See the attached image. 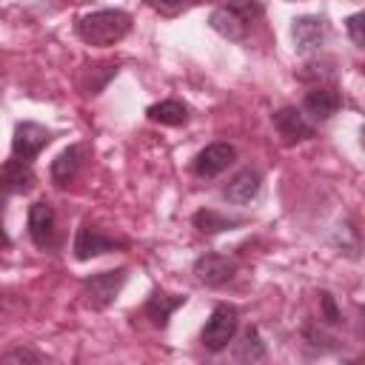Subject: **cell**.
I'll use <instances>...</instances> for the list:
<instances>
[{
    "label": "cell",
    "mask_w": 365,
    "mask_h": 365,
    "mask_svg": "<svg viewBox=\"0 0 365 365\" xmlns=\"http://www.w3.org/2000/svg\"><path fill=\"white\" fill-rule=\"evenodd\" d=\"M131 31V14L123 9H100L77 20V37L88 46H114Z\"/></svg>",
    "instance_id": "1"
},
{
    "label": "cell",
    "mask_w": 365,
    "mask_h": 365,
    "mask_svg": "<svg viewBox=\"0 0 365 365\" xmlns=\"http://www.w3.org/2000/svg\"><path fill=\"white\" fill-rule=\"evenodd\" d=\"M262 3L259 0H225L222 6H217L208 17V26L225 37V40H242L251 29L254 20L262 17Z\"/></svg>",
    "instance_id": "2"
},
{
    "label": "cell",
    "mask_w": 365,
    "mask_h": 365,
    "mask_svg": "<svg viewBox=\"0 0 365 365\" xmlns=\"http://www.w3.org/2000/svg\"><path fill=\"white\" fill-rule=\"evenodd\" d=\"M237 328H240V311H237V305L217 302L214 311H211V317L205 319V325L200 331V342H202L205 351L217 354V351L228 348V342L234 339Z\"/></svg>",
    "instance_id": "3"
},
{
    "label": "cell",
    "mask_w": 365,
    "mask_h": 365,
    "mask_svg": "<svg viewBox=\"0 0 365 365\" xmlns=\"http://www.w3.org/2000/svg\"><path fill=\"white\" fill-rule=\"evenodd\" d=\"M125 279H128V268H114V271L91 274V277L83 279L80 297H83V302H86L91 311H103V308H108V305L120 297Z\"/></svg>",
    "instance_id": "4"
},
{
    "label": "cell",
    "mask_w": 365,
    "mask_h": 365,
    "mask_svg": "<svg viewBox=\"0 0 365 365\" xmlns=\"http://www.w3.org/2000/svg\"><path fill=\"white\" fill-rule=\"evenodd\" d=\"M328 34H331V26H328V20L322 14H302V17H294V23H291L294 48L302 57L317 54L325 46Z\"/></svg>",
    "instance_id": "5"
},
{
    "label": "cell",
    "mask_w": 365,
    "mask_h": 365,
    "mask_svg": "<svg viewBox=\"0 0 365 365\" xmlns=\"http://www.w3.org/2000/svg\"><path fill=\"white\" fill-rule=\"evenodd\" d=\"M29 237L40 251H54L60 245L57 214L46 200H37L29 205Z\"/></svg>",
    "instance_id": "6"
},
{
    "label": "cell",
    "mask_w": 365,
    "mask_h": 365,
    "mask_svg": "<svg viewBox=\"0 0 365 365\" xmlns=\"http://www.w3.org/2000/svg\"><path fill=\"white\" fill-rule=\"evenodd\" d=\"M51 131L34 120H23L14 125V137H11V157L23 160V163H34V157L51 143Z\"/></svg>",
    "instance_id": "7"
},
{
    "label": "cell",
    "mask_w": 365,
    "mask_h": 365,
    "mask_svg": "<svg viewBox=\"0 0 365 365\" xmlns=\"http://www.w3.org/2000/svg\"><path fill=\"white\" fill-rule=\"evenodd\" d=\"M339 108H342V94L336 86H328V83L311 86V91H305V97H302V114L311 123H325Z\"/></svg>",
    "instance_id": "8"
},
{
    "label": "cell",
    "mask_w": 365,
    "mask_h": 365,
    "mask_svg": "<svg viewBox=\"0 0 365 365\" xmlns=\"http://www.w3.org/2000/svg\"><path fill=\"white\" fill-rule=\"evenodd\" d=\"M271 123L277 128V134L285 140V143H302V140H311L317 134L314 123L302 114V108L297 106H282L271 114Z\"/></svg>",
    "instance_id": "9"
},
{
    "label": "cell",
    "mask_w": 365,
    "mask_h": 365,
    "mask_svg": "<svg viewBox=\"0 0 365 365\" xmlns=\"http://www.w3.org/2000/svg\"><path fill=\"white\" fill-rule=\"evenodd\" d=\"M237 160V148L231 143H208L197 157H194V174L200 180H214L222 171H228V165Z\"/></svg>",
    "instance_id": "10"
},
{
    "label": "cell",
    "mask_w": 365,
    "mask_h": 365,
    "mask_svg": "<svg viewBox=\"0 0 365 365\" xmlns=\"http://www.w3.org/2000/svg\"><path fill=\"white\" fill-rule=\"evenodd\" d=\"M234 274H237V262L231 257H225V254L208 251V254H202V257L194 259V277L205 288H220L228 279H234Z\"/></svg>",
    "instance_id": "11"
},
{
    "label": "cell",
    "mask_w": 365,
    "mask_h": 365,
    "mask_svg": "<svg viewBox=\"0 0 365 365\" xmlns=\"http://www.w3.org/2000/svg\"><path fill=\"white\" fill-rule=\"evenodd\" d=\"M128 242L125 240H114V237H106L100 228L83 222L74 234V257L77 259H91V257H100V254H108V251H117V248H125Z\"/></svg>",
    "instance_id": "12"
},
{
    "label": "cell",
    "mask_w": 365,
    "mask_h": 365,
    "mask_svg": "<svg viewBox=\"0 0 365 365\" xmlns=\"http://www.w3.org/2000/svg\"><path fill=\"white\" fill-rule=\"evenodd\" d=\"M86 157H88V145L86 143H71L68 148H63L51 165H48V174H51V182L54 185H68L80 177L83 165H86Z\"/></svg>",
    "instance_id": "13"
},
{
    "label": "cell",
    "mask_w": 365,
    "mask_h": 365,
    "mask_svg": "<svg viewBox=\"0 0 365 365\" xmlns=\"http://www.w3.org/2000/svg\"><path fill=\"white\" fill-rule=\"evenodd\" d=\"M259 188H262L259 171L242 168V171H237V174L228 180V185L222 188V197H225L231 205H248V202L259 194Z\"/></svg>",
    "instance_id": "14"
},
{
    "label": "cell",
    "mask_w": 365,
    "mask_h": 365,
    "mask_svg": "<svg viewBox=\"0 0 365 365\" xmlns=\"http://www.w3.org/2000/svg\"><path fill=\"white\" fill-rule=\"evenodd\" d=\"M185 305V297L182 294H165V291H151L148 294V299H145V305H143V314L151 319V325L154 328H168V319H171V314L177 311V308H182Z\"/></svg>",
    "instance_id": "15"
},
{
    "label": "cell",
    "mask_w": 365,
    "mask_h": 365,
    "mask_svg": "<svg viewBox=\"0 0 365 365\" xmlns=\"http://www.w3.org/2000/svg\"><path fill=\"white\" fill-rule=\"evenodd\" d=\"M34 185V168L23 160H6L0 168V191L3 194H26Z\"/></svg>",
    "instance_id": "16"
},
{
    "label": "cell",
    "mask_w": 365,
    "mask_h": 365,
    "mask_svg": "<svg viewBox=\"0 0 365 365\" xmlns=\"http://www.w3.org/2000/svg\"><path fill=\"white\" fill-rule=\"evenodd\" d=\"M145 117L160 125H185L188 123V106L182 100H160L145 108Z\"/></svg>",
    "instance_id": "17"
},
{
    "label": "cell",
    "mask_w": 365,
    "mask_h": 365,
    "mask_svg": "<svg viewBox=\"0 0 365 365\" xmlns=\"http://www.w3.org/2000/svg\"><path fill=\"white\" fill-rule=\"evenodd\" d=\"M191 222H194V228H197L200 234H208V237L242 225V220H237V217H225V214H220V211H214V208H200V211L191 217Z\"/></svg>",
    "instance_id": "18"
},
{
    "label": "cell",
    "mask_w": 365,
    "mask_h": 365,
    "mask_svg": "<svg viewBox=\"0 0 365 365\" xmlns=\"http://www.w3.org/2000/svg\"><path fill=\"white\" fill-rule=\"evenodd\" d=\"M234 356H237L240 362H262V359L268 356L265 342H262V336H259L257 328H248V331L242 334V339H240L237 348H234Z\"/></svg>",
    "instance_id": "19"
},
{
    "label": "cell",
    "mask_w": 365,
    "mask_h": 365,
    "mask_svg": "<svg viewBox=\"0 0 365 365\" xmlns=\"http://www.w3.org/2000/svg\"><path fill=\"white\" fill-rule=\"evenodd\" d=\"M114 74H117V66H114V63H106V68H103V66H91V71H88V83L83 86L86 94H100V91L106 88V83H108Z\"/></svg>",
    "instance_id": "20"
},
{
    "label": "cell",
    "mask_w": 365,
    "mask_h": 365,
    "mask_svg": "<svg viewBox=\"0 0 365 365\" xmlns=\"http://www.w3.org/2000/svg\"><path fill=\"white\" fill-rule=\"evenodd\" d=\"M305 71H299L297 77L299 80H317V86H322L325 80H334V60H314V63H308V66H302Z\"/></svg>",
    "instance_id": "21"
},
{
    "label": "cell",
    "mask_w": 365,
    "mask_h": 365,
    "mask_svg": "<svg viewBox=\"0 0 365 365\" xmlns=\"http://www.w3.org/2000/svg\"><path fill=\"white\" fill-rule=\"evenodd\" d=\"M317 297H319V314H322V319H325L328 325H339V322H342V311H339L334 294H331V291H319Z\"/></svg>",
    "instance_id": "22"
},
{
    "label": "cell",
    "mask_w": 365,
    "mask_h": 365,
    "mask_svg": "<svg viewBox=\"0 0 365 365\" xmlns=\"http://www.w3.org/2000/svg\"><path fill=\"white\" fill-rule=\"evenodd\" d=\"M362 26H365V14H362V11H354V14L345 20L348 37H351V43H354L356 48H362V46H365V34H362Z\"/></svg>",
    "instance_id": "23"
},
{
    "label": "cell",
    "mask_w": 365,
    "mask_h": 365,
    "mask_svg": "<svg viewBox=\"0 0 365 365\" xmlns=\"http://www.w3.org/2000/svg\"><path fill=\"white\" fill-rule=\"evenodd\" d=\"M0 362H43V354H37L31 348H11L0 356Z\"/></svg>",
    "instance_id": "24"
},
{
    "label": "cell",
    "mask_w": 365,
    "mask_h": 365,
    "mask_svg": "<svg viewBox=\"0 0 365 365\" xmlns=\"http://www.w3.org/2000/svg\"><path fill=\"white\" fill-rule=\"evenodd\" d=\"M194 3H200V0H154V6H160L165 11H180V9H188Z\"/></svg>",
    "instance_id": "25"
},
{
    "label": "cell",
    "mask_w": 365,
    "mask_h": 365,
    "mask_svg": "<svg viewBox=\"0 0 365 365\" xmlns=\"http://www.w3.org/2000/svg\"><path fill=\"white\" fill-rule=\"evenodd\" d=\"M11 245V237L6 234V225H3V202H0V248H9Z\"/></svg>",
    "instance_id": "26"
}]
</instances>
